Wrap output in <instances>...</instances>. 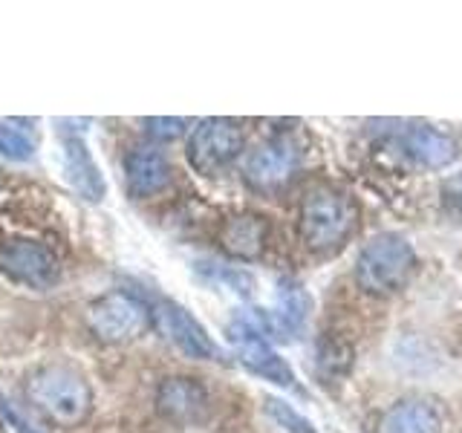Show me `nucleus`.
<instances>
[{
    "mask_svg": "<svg viewBox=\"0 0 462 433\" xmlns=\"http://www.w3.org/2000/svg\"><path fill=\"white\" fill-rule=\"evenodd\" d=\"M0 433H4V428H0Z\"/></svg>",
    "mask_w": 462,
    "mask_h": 433,
    "instance_id": "5701e85b",
    "label": "nucleus"
},
{
    "mask_svg": "<svg viewBox=\"0 0 462 433\" xmlns=\"http://www.w3.org/2000/svg\"><path fill=\"white\" fill-rule=\"evenodd\" d=\"M269 332V318L263 312H240L235 315V321L228 324L226 336L235 346V355L240 364L260 375L269 384H278L283 390H298V375L295 370L286 364V358L281 353L272 350V344L266 341Z\"/></svg>",
    "mask_w": 462,
    "mask_h": 433,
    "instance_id": "7ed1b4c3",
    "label": "nucleus"
},
{
    "mask_svg": "<svg viewBox=\"0 0 462 433\" xmlns=\"http://www.w3.org/2000/svg\"><path fill=\"white\" fill-rule=\"evenodd\" d=\"M199 272H206L214 283H226L231 292H237L243 298H249L254 292V278L249 272H243L237 266H223V263H199Z\"/></svg>",
    "mask_w": 462,
    "mask_h": 433,
    "instance_id": "6ab92c4d",
    "label": "nucleus"
},
{
    "mask_svg": "<svg viewBox=\"0 0 462 433\" xmlns=\"http://www.w3.org/2000/svg\"><path fill=\"white\" fill-rule=\"evenodd\" d=\"M185 119H168V115H156V119H144V130H148L151 139L159 142H173L185 134Z\"/></svg>",
    "mask_w": 462,
    "mask_h": 433,
    "instance_id": "aec40b11",
    "label": "nucleus"
},
{
    "mask_svg": "<svg viewBox=\"0 0 462 433\" xmlns=\"http://www.w3.org/2000/svg\"><path fill=\"white\" fill-rule=\"evenodd\" d=\"M402 151L408 153L416 165L430 168V170H439L448 168L457 159V142L442 134V130L430 127V124H416L411 127L408 134L402 139Z\"/></svg>",
    "mask_w": 462,
    "mask_h": 433,
    "instance_id": "4468645a",
    "label": "nucleus"
},
{
    "mask_svg": "<svg viewBox=\"0 0 462 433\" xmlns=\"http://www.w3.org/2000/svg\"><path fill=\"white\" fill-rule=\"evenodd\" d=\"M125 180H127L130 197H136V199L159 194L171 182V165L165 153L151 148V144H139V148L127 151Z\"/></svg>",
    "mask_w": 462,
    "mask_h": 433,
    "instance_id": "f8f14e48",
    "label": "nucleus"
},
{
    "mask_svg": "<svg viewBox=\"0 0 462 433\" xmlns=\"http://www.w3.org/2000/svg\"><path fill=\"white\" fill-rule=\"evenodd\" d=\"M300 165V151L289 136H274L260 144L252 156L245 159L243 177L254 191H278L295 177Z\"/></svg>",
    "mask_w": 462,
    "mask_h": 433,
    "instance_id": "6e6552de",
    "label": "nucleus"
},
{
    "mask_svg": "<svg viewBox=\"0 0 462 433\" xmlns=\"http://www.w3.org/2000/svg\"><path fill=\"white\" fill-rule=\"evenodd\" d=\"M148 309H151L153 327L162 332V336L173 346H177V350H182L188 358H199V361H217V358H220V346L211 341L206 327H202L185 307H180L177 300L159 298V300L151 303Z\"/></svg>",
    "mask_w": 462,
    "mask_h": 433,
    "instance_id": "0eeeda50",
    "label": "nucleus"
},
{
    "mask_svg": "<svg viewBox=\"0 0 462 433\" xmlns=\"http://www.w3.org/2000/svg\"><path fill=\"white\" fill-rule=\"evenodd\" d=\"M0 153L12 162H26L35 156V139L23 127H18V122L0 119Z\"/></svg>",
    "mask_w": 462,
    "mask_h": 433,
    "instance_id": "f3484780",
    "label": "nucleus"
},
{
    "mask_svg": "<svg viewBox=\"0 0 462 433\" xmlns=\"http://www.w3.org/2000/svg\"><path fill=\"white\" fill-rule=\"evenodd\" d=\"M26 396L32 401V408L41 410L55 425L76 428L81 425L93 410V390L84 382V375L72 367L52 364L41 367L38 373L29 375Z\"/></svg>",
    "mask_w": 462,
    "mask_h": 433,
    "instance_id": "f03ea898",
    "label": "nucleus"
},
{
    "mask_svg": "<svg viewBox=\"0 0 462 433\" xmlns=\"http://www.w3.org/2000/svg\"><path fill=\"white\" fill-rule=\"evenodd\" d=\"M0 272L32 289H50L58 281V260L47 245L32 240H12L0 245Z\"/></svg>",
    "mask_w": 462,
    "mask_h": 433,
    "instance_id": "1a4fd4ad",
    "label": "nucleus"
},
{
    "mask_svg": "<svg viewBox=\"0 0 462 433\" xmlns=\"http://www.w3.org/2000/svg\"><path fill=\"white\" fill-rule=\"evenodd\" d=\"M243 127L231 119H202L188 139V162L202 177L223 173L243 151Z\"/></svg>",
    "mask_w": 462,
    "mask_h": 433,
    "instance_id": "39448f33",
    "label": "nucleus"
},
{
    "mask_svg": "<svg viewBox=\"0 0 462 433\" xmlns=\"http://www.w3.org/2000/svg\"><path fill=\"white\" fill-rule=\"evenodd\" d=\"M448 199L454 202V208H457V211H462V180H457V182L448 185Z\"/></svg>",
    "mask_w": 462,
    "mask_h": 433,
    "instance_id": "4be33fe9",
    "label": "nucleus"
},
{
    "mask_svg": "<svg viewBox=\"0 0 462 433\" xmlns=\"http://www.w3.org/2000/svg\"><path fill=\"white\" fill-rule=\"evenodd\" d=\"M61 151H64V177L67 182L76 188V191L90 199V202H101L105 199V180H101V170L96 165V159L90 153V148L84 144L81 136L67 134L61 139Z\"/></svg>",
    "mask_w": 462,
    "mask_h": 433,
    "instance_id": "ddd939ff",
    "label": "nucleus"
},
{
    "mask_svg": "<svg viewBox=\"0 0 462 433\" xmlns=\"http://www.w3.org/2000/svg\"><path fill=\"white\" fill-rule=\"evenodd\" d=\"M263 410L274 425L283 428L286 433H318V428L310 422L307 416H300L292 404H286L283 399H266Z\"/></svg>",
    "mask_w": 462,
    "mask_h": 433,
    "instance_id": "a211bd4d",
    "label": "nucleus"
},
{
    "mask_svg": "<svg viewBox=\"0 0 462 433\" xmlns=\"http://www.w3.org/2000/svg\"><path fill=\"white\" fill-rule=\"evenodd\" d=\"M269 226L257 214H237L228 216L220 228V245L223 252L237 260H257L266 249Z\"/></svg>",
    "mask_w": 462,
    "mask_h": 433,
    "instance_id": "2eb2a0df",
    "label": "nucleus"
},
{
    "mask_svg": "<svg viewBox=\"0 0 462 433\" xmlns=\"http://www.w3.org/2000/svg\"><path fill=\"white\" fill-rule=\"evenodd\" d=\"M87 321L90 329L101 341L107 344H122L136 338L139 332L148 327L151 321V309L144 303L130 295V292H107L105 298H98L90 303V312H87Z\"/></svg>",
    "mask_w": 462,
    "mask_h": 433,
    "instance_id": "423d86ee",
    "label": "nucleus"
},
{
    "mask_svg": "<svg viewBox=\"0 0 462 433\" xmlns=\"http://www.w3.org/2000/svg\"><path fill=\"white\" fill-rule=\"evenodd\" d=\"M379 433H442V416L430 401L402 399L382 416Z\"/></svg>",
    "mask_w": 462,
    "mask_h": 433,
    "instance_id": "dca6fc26",
    "label": "nucleus"
},
{
    "mask_svg": "<svg viewBox=\"0 0 462 433\" xmlns=\"http://www.w3.org/2000/svg\"><path fill=\"white\" fill-rule=\"evenodd\" d=\"M0 410H4V416H6V422L18 430V433H43L32 419H29L23 410H21V404L18 401H12L9 396H4L0 393Z\"/></svg>",
    "mask_w": 462,
    "mask_h": 433,
    "instance_id": "412c9836",
    "label": "nucleus"
},
{
    "mask_svg": "<svg viewBox=\"0 0 462 433\" xmlns=\"http://www.w3.org/2000/svg\"><path fill=\"white\" fill-rule=\"evenodd\" d=\"M416 269V252L408 237L387 231L373 237L356 260V281L370 295H390L408 283Z\"/></svg>",
    "mask_w": 462,
    "mask_h": 433,
    "instance_id": "20e7f679",
    "label": "nucleus"
},
{
    "mask_svg": "<svg viewBox=\"0 0 462 433\" xmlns=\"http://www.w3.org/2000/svg\"><path fill=\"white\" fill-rule=\"evenodd\" d=\"M310 315H312V298L298 281L283 278L278 283V292H274V309L269 318V332H274L283 341L300 338L310 327Z\"/></svg>",
    "mask_w": 462,
    "mask_h": 433,
    "instance_id": "9b49d317",
    "label": "nucleus"
},
{
    "mask_svg": "<svg viewBox=\"0 0 462 433\" xmlns=\"http://www.w3.org/2000/svg\"><path fill=\"white\" fill-rule=\"evenodd\" d=\"M356 206L344 191L332 185H315L300 199L298 235L310 252L332 254L350 240L356 228Z\"/></svg>",
    "mask_w": 462,
    "mask_h": 433,
    "instance_id": "f257e3e1",
    "label": "nucleus"
},
{
    "mask_svg": "<svg viewBox=\"0 0 462 433\" xmlns=\"http://www.w3.org/2000/svg\"><path fill=\"white\" fill-rule=\"evenodd\" d=\"M156 408L162 416H168L171 422L194 425L208 413V393L197 379L173 375V379H165L162 384H159Z\"/></svg>",
    "mask_w": 462,
    "mask_h": 433,
    "instance_id": "9d476101",
    "label": "nucleus"
}]
</instances>
